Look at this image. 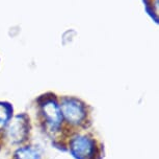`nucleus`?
Returning a JSON list of instances; mask_svg holds the SVG:
<instances>
[{"label":"nucleus","instance_id":"nucleus-4","mask_svg":"<svg viewBox=\"0 0 159 159\" xmlns=\"http://www.w3.org/2000/svg\"><path fill=\"white\" fill-rule=\"evenodd\" d=\"M42 112L48 125L52 130H55L59 127L62 119L61 108L54 100H47L42 104Z\"/></svg>","mask_w":159,"mask_h":159},{"label":"nucleus","instance_id":"nucleus-3","mask_svg":"<svg viewBox=\"0 0 159 159\" xmlns=\"http://www.w3.org/2000/svg\"><path fill=\"white\" fill-rule=\"evenodd\" d=\"M7 137L11 142H21L28 134V122L25 115H18L10 122L7 130Z\"/></svg>","mask_w":159,"mask_h":159},{"label":"nucleus","instance_id":"nucleus-5","mask_svg":"<svg viewBox=\"0 0 159 159\" xmlns=\"http://www.w3.org/2000/svg\"><path fill=\"white\" fill-rule=\"evenodd\" d=\"M16 159H41V156L37 150L30 147H25L18 150L16 153Z\"/></svg>","mask_w":159,"mask_h":159},{"label":"nucleus","instance_id":"nucleus-1","mask_svg":"<svg viewBox=\"0 0 159 159\" xmlns=\"http://www.w3.org/2000/svg\"><path fill=\"white\" fill-rule=\"evenodd\" d=\"M59 108L61 115L71 124H79L85 117L86 111L84 105L77 98H64Z\"/></svg>","mask_w":159,"mask_h":159},{"label":"nucleus","instance_id":"nucleus-7","mask_svg":"<svg viewBox=\"0 0 159 159\" xmlns=\"http://www.w3.org/2000/svg\"><path fill=\"white\" fill-rule=\"evenodd\" d=\"M147 8L152 17L155 18L156 22L158 20V0H145Z\"/></svg>","mask_w":159,"mask_h":159},{"label":"nucleus","instance_id":"nucleus-2","mask_svg":"<svg viewBox=\"0 0 159 159\" xmlns=\"http://www.w3.org/2000/svg\"><path fill=\"white\" fill-rule=\"evenodd\" d=\"M71 153L77 159H89L95 153V142L88 136L78 135L71 142Z\"/></svg>","mask_w":159,"mask_h":159},{"label":"nucleus","instance_id":"nucleus-6","mask_svg":"<svg viewBox=\"0 0 159 159\" xmlns=\"http://www.w3.org/2000/svg\"><path fill=\"white\" fill-rule=\"evenodd\" d=\"M11 114V108L10 105L5 103H0V128H2L10 121Z\"/></svg>","mask_w":159,"mask_h":159}]
</instances>
